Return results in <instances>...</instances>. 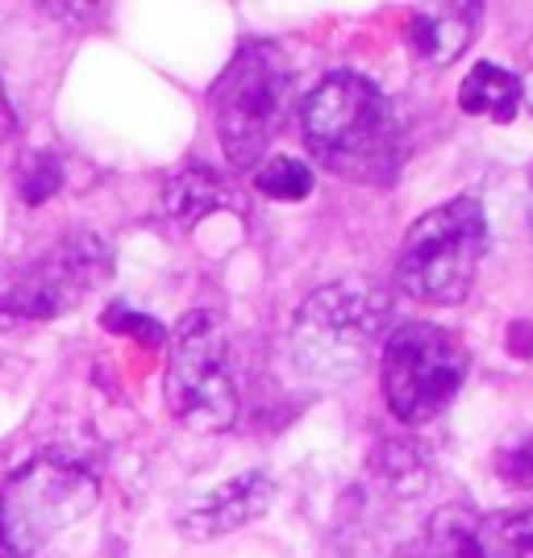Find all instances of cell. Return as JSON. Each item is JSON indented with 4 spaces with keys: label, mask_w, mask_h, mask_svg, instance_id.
Returning <instances> with one entry per match:
<instances>
[{
    "label": "cell",
    "mask_w": 533,
    "mask_h": 558,
    "mask_svg": "<svg viewBox=\"0 0 533 558\" xmlns=\"http://www.w3.org/2000/svg\"><path fill=\"white\" fill-rule=\"evenodd\" d=\"M301 130L313 159L354 184H392L404 163L392 100L359 71H334L304 96Z\"/></svg>",
    "instance_id": "1"
},
{
    "label": "cell",
    "mask_w": 533,
    "mask_h": 558,
    "mask_svg": "<svg viewBox=\"0 0 533 558\" xmlns=\"http://www.w3.org/2000/svg\"><path fill=\"white\" fill-rule=\"evenodd\" d=\"M392 296L372 279H338L317 288L296 313L292 359L304 375L347 384L372 367L388 342Z\"/></svg>",
    "instance_id": "2"
},
{
    "label": "cell",
    "mask_w": 533,
    "mask_h": 558,
    "mask_svg": "<svg viewBox=\"0 0 533 558\" xmlns=\"http://www.w3.org/2000/svg\"><path fill=\"white\" fill-rule=\"evenodd\" d=\"M484 246L487 221L480 201L455 196L409 226L396 255V279L413 301L459 304L480 276Z\"/></svg>",
    "instance_id": "3"
},
{
    "label": "cell",
    "mask_w": 533,
    "mask_h": 558,
    "mask_svg": "<svg viewBox=\"0 0 533 558\" xmlns=\"http://www.w3.org/2000/svg\"><path fill=\"white\" fill-rule=\"evenodd\" d=\"M292 105V71L271 43H246L213 88L217 134L238 171L263 163Z\"/></svg>",
    "instance_id": "4"
},
{
    "label": "cell",
    "mask_w": 533,
    "mask_h": 558,
    "mask_svg": "<svg viewBox=\"0 0 533 558\" xmlns=\"http://www.w3.org/2000/svg\"><path fill=\"white\" fill-rule=\"evenodd\" d=\"M162 396L171 417L196 434H221L233 425L242 396L233 379L230 338L213 313H187L167 338Z\"/></svg>",
    "instance_id": "5"
},
{
    "label": "cell",
    "mask_w": 533,
    "mask_h": 558,
    "mask_svg": "<svg viewBox=\"0 0 533 558\" xmlns=\"http://www.w3.org/2000/svg\"><path fill=\"white\" fill-rule=\"evenodd\" d=\"M100 505L93 471L54 459L22 466L0 488V558H38Z\"/></svg>",
    "instance_id": "6"
},
{
    "label": "cell",
    "mask_w": 533,
    "mask_h": 558,
    "mask_svg": "<svg viewBox=\"0 0 533 558\" xmlns=\"http://www.w3.org/2000/svg\"><path fill=\"white\" fill-rule=\"evenodd\" d=\"M467 367H471V359H467L459 333L434 326V322L396 326L384 342V363H379L388 409L404 425L434 421L459 396Z\"/></svg>",
    "instance_id": "7"
},
{
    "label": "cell",
    "mask_w": 533,
    "mask_h": 558,
    "mask_svg": "<svg viewBox=\"0 0 533 558\" xmlns=\"http://www.w3.org/2000/svg\"><path fill=\"white\" fill-rule=\"evenodd\" d=\"M109 279V246L96 233H63L59 246L0 283V322H50Z\"/></svg>",
    "instance_id": "8"
},
{
    "label": "cell",
    "mask_w": 533,
    "mask_h": 558,
    "mask_svg": "<svg viewBox=\"0 0 533 558\" xmlns=\"http://www.w3.org/2000/svg\"><path fill=\"white\" fill-rule=\"evenodd\" d=\"M271 480L263 475V471H246V475H238L230 484H221V488H213L209 496H201V500H192L184 512H180V534L192 537V542H217V537L233 534V530H242V525H251L255 517L271 509Z\"/></svg>",
    "instance_id": "9"
},
{
    "label": "cell",
    "mask_w": 533,
    "mask_h": 558,
    "mask_svg": "<svg viewBox=\"0 0 533 558\" xmlns=\"http://www.w3.org/2000/svg\"><path fill=\"white\" fill-rule=\"evenodd\" d=\"M480 22H484L480 4H425L409 17V47L425 63L446 68L471 47Z\"/></svg>",
    "instance_id": "10"
},
{
    "label": "cell",
    "mask_w": 533,
    "mask_h": 558,
    "mask_svg": "<svg viewBox=\"0 0 533 558\" xmlns=\"http://www.w3.org/2000/svg\"><path fill=\"white\" fill-rule=\"evenodd\" d=\"M450 558H533V509L484 517L475 530L455 534Z\"/></svg>",
    "instance_id": "11"
},
{
    "label": "cell",
    "mask_w": 533,
    "mask_h": 558,
    "mask_svg": "<svg viewBox=\"0 0 533 558\" xmlns=\"http://www.w3.org/2000/svg\"><path fill=\"white\" fill-rule=\"evenodd\" d=\"M521 80L505 71L500 63H475V68L467 71V80L459 84V105H463V113L471 117H487V121H496V125H509L517 109H521Z\"/></svg>",
    "instance_id": "12"
},
{
    "label": "cell",
    "mask_w": 533,
    "mask_h": 558,
    "mask_svg": "<svg viewBox=\"0 0 533 558\" xmlns=\"http://www.w3.org/2000/svg\"><path fill=\"white\" fill-rule=\"evenodd\" d=\"M233 205H242L238 187L230 180H221L213 167L180 171L167 187V196H162V209L180 217V221H196V217H209L213 209H233Z\"/></svg>",
    "instance_id": "13"
},
{
    "label": "cell",
    "mask_w": 533,
    "mask_h": 558,
    "mask_svg": "<svg viewBox=\"0 0 533 558\" xmlns=\"http://www.w3.org/2000/svg\"><path fill=\"white\" fill-rule=\"evenodd\" d=\"M258 192L271 196V201H304L313 192V171L301 159L276 155V159H267L263 171H258Z\"/></svg>",
    "instance_id": "14"
},
{
    "label": "cell",
    "mask_w": 533,
    "mask_h": 558,
    "mask_svg": "<svg viewBox=\"0 0 533 558\" xmlns=\"http://www.w3.org/2000/svg\"><path fill=\"white\" fill-rule=\"evenodd\" d=\"M500 475L517 484V488H533V438L530 442H517L500 454Z\"/></svg>",
    "instance_id": "15"
},
{
    "label": "cell",
    "mask_w": 533,
    "mask_h": 558,
    "mask_svg": "<svg viewBox=\"0 0 533 558\" xmlns=\"http://www.w3.org/2000/svg\"><path fill=\"white\" fill-rule=\"evenodd\" d=\"M13 109H9V96H4V88H0V142H9V134H13Z\"/></svg>",
    "instance_id": "16"
},
{
    "label": "cell",
    "mask_w": 533,
    "mask_h": 558,
    "mask_svg": "<svg viewBox=\"0 0 533 558\" xmlns=\"http://www.w3.org/2000/svg\"><path fill=\"white\" fill-rule=\"evenodd\" d=\"M521 93H525V105H530V109H533V75H530V80H525V84H521Z\"/></svg>",
    "instance_id": "17"
},
{
    "label": "cell",
    "mask_w": 533,
    "mask_h": 558,
    "mask_svg": "<svg viewBox=\"0 0 533 558\" xmlns=\"http://www.w3.org/2000/svg\"><path fill=\"white\" fill-rule=\"evenodd\" d=\"M530 230H533V180H530Z\"/></svg>",
    "instance_id": "18"
}]
</instances>
